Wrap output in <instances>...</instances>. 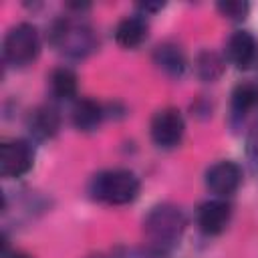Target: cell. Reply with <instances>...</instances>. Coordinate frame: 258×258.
<instances>
[{"label": "cell", "instance_id": "1", "mask_svg": "<svg viewBox=\"0 0 258 258\" xmlns=\"http://www.w3.org/2000/svg\"><path fill=\"white\" fill-rule=\"evenodd\" d=\"M143 226H145V236L149 238L151 250L159 254L181 238L185 230V216L177 206L161 204L147 214Z\"/></svg>", "mask_w": 258, "mask_h": 258}, {"label": "cell", "instance_id": "2", "mask_svg": "<svg viewBox=\"0 0 258 258\" xmlns=\"http://www.w3.org/2000/svg\"><path fill=\"white\" fill-rule=\"evenodd\" d=\"M93 200L107 206H125L139 196V179L129 169L99 171L89 185Z\"/></svg>", "mask_w": 258, "mask_h": 258}, {"label": "cell", "instance_id": "3", "mask_svg": "<svg viewBox=\"0 0 258 258\" xmlns=\"http://www.w3.org/2000/svg\"><path fill=\"white\" fill-rule=\"evenodd\" d=\"M48 38H50L52 46H56L60 52H64L73 58H83V56L91 54L99 44L95 30L89 24L77 22L73 18L54 20L50 26Z\"/></svg>", "mask_w": 258, "mask_h": 258}, {"label": "cell", "instance_id": "4", "mask_svg": "<svg viewBox=\"0 0 258 258\" xmlns=\"http://www.w3.org/2000/svg\"><path fill=\"white\" fill-rule=\"evenodd\" d=\"M2 52H4V60L12 67L30 64L40 52V34L36 26L28 22H20L12 26L4 36Z\"/></svg>", "mask_w": 258, "mask_h": 258}, {"label": "cell", "instance_id": "5", "mask_svg": "<svg viewBox=\"0 0 258 258\" xmlns=\"http://www.w3.org/2000/svg\"><path fill=\"white\" fill-rule=\"evenodd\" d=\"M34 165L32 145L24 139L4 141L0 147V173L4 177H22Z\"/></svg>", "mask_w": 258, "mask_h": 258}, {"label": "cell", "instance_id": "6", "mask_svg": "<svg viewBox=\"0 0 258 258\" xmlns=\"http://www.w3.org/2000/svg\"><path fill=\"white\" fill-rule=\"evenodd\" d=\"M185 133L183 117L177 109H161L151 119V139L155 145L163 149H171L179 145Z\"/></svg>", "mask_w": 258, "mask_h": 258}, {"label": "cell", "instance_id": "7", "mask_svg": "<svg viewBox=\"0 0 258 258\" xmlns=\"http://www.w3.org/2000/svg\"><path fill=\"white\" fill-rule=\"evenodd\" d=\"M242 183V169L234 161H218L206 173V185L218 198L232 196Z\"/></svg>", "mask_w": 258, "mask_h": 258}, {"label": "cell", "instance_id": "8", "mask_svg": "<svg viewBox=\"0 0 258 258\" xmlns=\"http://www.w3.org/2000/svg\"><path fill=\"white\" fill-rule=\"evenodd\" d=\"M232 218V208L224 200H208L198 208V226L204 234L216 236L226 230Z\"/></svg>", "mask_w": 258, "mask_h": 258}, {"label": "cell", "instance_id": "9", "mask_svg": "<svg viewBox=\"0 0 258 258\" xmlns=\"http://www.w3.org/2000/svg\"><path fill=\"white\" fill-rule=\"evenodd\" d=\"M226 56L236 69H250L258 56L256 38L248 30H236L226 42Z\"/></svg>", "mask_w": 258, "mask_h": 258}, {"label": "cell", "instance_id": "10", "mask_svg": "<svg viewBox=\"0 0 258 258\" xmlns=\"http://www.w3.org/2000/svg\"><path fill=\"white\" fill-rule=\"evenodd\" d=\"M153 62L169 79H179L185 73V67H187L185 54H183V50L175 42H161V44H157L155 50H153Z\"/></svg>", "mask_w": 258, "mask_h": 258}, {"label": "cell", "instance_id": "11", "mask_svg": "<svg viewBox=\"0 0 258 258\" xmlns=\"http://www.w3.org/2000/svg\"><path fill=\"white\" fill-rule=\"evenodd\" d=\"M26 125H28V131L32 133V137L46 141L58 133L60 115L52 107H36L34 111H30Z\"/></svg>", "mask_w": 258, "mask_h": 258}, {"label": "cell", "instance_id": "12", "mask_svg": "<svg viewBox=\"0 0 258 258\" xmlns=\"http://www.w3.org/2000/svg\"><path fill=\"white\" fill-rule=\"evenodd\" d=\"M147 38V22L143 14H131L125 16L115 26V40L123 48H135Z\"/></svg>", "mask_w": 258, "mask_h": 258}, {"label": "cell", "instance_id": "13", "mask_svg": "<svg viewBox=\"0 0 258 258\" xmlns=\"http://www.w3.org/2000/svg\"><path fill=\"white\" fill-rule=\"evenodd\" d=\"M103 119V109L93 99H81L73 107V125L79 131H95Z\"/></svg>", "mask_w": 258, "mask_h": 258}, {"label": "cell", "instance_id": "14", "mask_svg": "<svg viewBox=\"0 0 258 258\" xmlns=\"http://www.w3.org/2000/svg\"><path fill=\"white\" fill-rule=\"evenodd\" d=\"M48 87L56 99H73L79 91L77 73L69 67H58L48 75Z\"/></svg>", "mask_w": 258, "mask_h": 258}, {"label": "cell", "instance_id": "15", "mask_svg": "<svg viewBox=\"0 0 258 258\" xmlns=\"http://www.w3.org/2000/svg\"><path fill=\"white\" fill-rule=\"evenodd\" d=\"M258 105V85L256 83H240L232 91V115L244 117Z\"/></svg>", "mask_w": 258, "mask_h": 258}, {"label": "cell", "instance_id": "16", "mask_svg": "<svg viewBox=\"0 0 258 258\" xmlns=\"http://www.w3.org/2000/svg\"><path fill=\"white\" fill-rule=\"evenodd\" d=\"M196 73H198V77L202 81L212 83V81L222 77V73H224V58L216 50L206 48L196 58Z\"/></svg>", "mask_w": 258, "mask_h": 258}, {"label": "cell", "instance_id": "17", "mask_svg": "<svg viewBox=\"0 0 258 258\" xmlns=\"http://www.w3.org/2000/svg\"><path fill=\"white\" fill-rule=\"evenodd\" d=\"M218 12L230 20H244L250 12V4L242 2V0H226V2H218Z\"/></svg>", "mask_w": 258, "mask_h": 258}, {"label": "cell", "instance_id": "18", "mask_svg": "<svg viewBox=\"0 0 258 258\" xmlns=\"http://www.w3.org/2000/svg\"><path fill=\"white\" fill-rule=\"evenodd\" d=\"M248 157H250L252 169L258 173V117L248 133Z\"/></svg>", "mask_w": 258, "mask_h": 258}, {"label": "cell", "instance_id": "19", "mask_svg": "<svg viewBox=\"0 0 258 258\" xmlns=\"http://www.w3.org/2000/svg\"><path fill=\"white\" fill-rule=\"evenodd\" d=\"M165 4L163 2H145V4H137V8L141 10V12H157V10H161Z\"/></svg>", "mask_w": 258, "mask_h": 258}, {"label": "cell", "instance_id": "20", "mask_svg": "<svg viewBox=\"0 0 258 258\" xmlns=\"http://www.w3.org/2000/svg\"><path fill=\"white\" fill-rule=\"evenodd\" d=\"M12 258H30V256H28V254H24V252H16Z\"/></svg>", "mask_w": 258, "mask_h": 258}, {"label": "cell", "instance_id": "21", "mask_svg": "<svg viewBox=\"0 0 258 258\" xmlns=\"http://www.w3.org/2000/svg\"><path fill=\"white\" fill-rule=\"evenodd\" d=\"M91 258H103V256H91Z\"/></svg>", "mask_w": 258, "mask_h": 258}]
</instances>
